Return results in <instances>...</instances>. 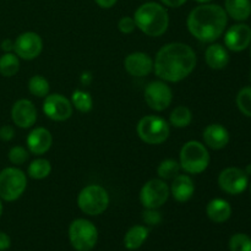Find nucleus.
<instances>
[{"label":"nucleus","instance_id":"nucleus-42","mask_svg":"<svg viewBox=\"0 0 251 251\" xmlns=\"http://www.w3.org/2000/svg\"><path fill=\"white\" fill-rule=\"evenodd\" d=\"M195 1L200 2V4H207V2H210L211 0H195Z\"/></svg>","mask_w":251,"mask_h":251},{"label":"nucleus","instance_id":"nucleus-43","mask_svg":"<svg viewBox=\"0 0 251 251\" xmlns=\"http://www.w3.org/2000/svg\"><path fill=\"white\" fill-rule=\"evenodd\" d=\"M2 213V202H1V199H0V216Z\"/></svg>","mask_w":251,"mask_h":251},{"label":"nucleus","instance_id":"nucleus-16","mask_svg":"<svg viewBox=\"0 0 251 251\" xmlns=\"http://www.w3.org/2000/svg\"><path fill=\"white\" fill-rule=\"evenodd\" d=\"M153 64L151 56L142 51L129 54L124 60L125 70L135 77H144L150 75L153 70Z\"/></svg>","mask_w":251,"mask_h":251},{"label":"nucleus","instance_id":"nucleus-4","mask_svg":"<svg viewBox=\"0 0 251 251\" xmlns=\"http://www.w3.org/2000/svg\"><path fill=\"white\" fill-rule=\"evenodd\" d=\"M180 168L189 174H200L207 169L210 164V153L203 144L199 141H189L180 150Z\"/></svg>","mask_w":251,"mask_h":251},{"label":"nucleus","instance_id":"nucleus-38","mask_svg":"<svg viewBox=\"0 0 251 251\" xmlns=\"http://www.w3.org/2000/svg\"><path fill=\"white\" fill-rule=\"evenodd\" d=\"M95 1L97 2L98 6L103 7V9H110V7L117 4L118 0H95Z\"/></svg>","mask_w":251,"mask_h":251},{"label":"nucleus","instance_id":"nucleus-24","mask_svg":"<svg viewBox=\"0 0 251 251\" xmlns=\"http://www.w3.org/2000/svg\"><path fill=\"white\" fill-rule=\"evenodd\" d=\"M20 70L19 56L15 53H5L0 56V74L5 77H12Z\"/></svg>","mask_w":251,"mask_h":251},{"label":"nucleus","instance_id":"nucleus-22","mask_svg":"<svg viewBox=\"0 0 251 251\" xmlns=\"http://www.w3.org/2000/svg\"><path fill=\"white\" fill-rule=\"evenodd\" d=\"M225 10L235 21H245L251 15L250 0H226Z\"/></svg>","mask_w":251,"mask_h":251},{"label":"nucleus","instance_id":"nucleus-21","mask_svg":"<svg viewBox=\"0 0 251 251\" xmlns=\"http://www.w3.org/2000/svg\"><path fill=\"white\" fill-rule=\"evenodd\" d=\"M207 217L215 223H225L232 216V206L223 199H213L207 203L206 207Z\"/></svg>","mask_w":251,"mask_h":251},{"label":"nucleus","instance_id":"nucleus-18","mask_svg":"<svg viewBox=\"0 0 251 251\" xmlns=\"http://www.w3.org/2000/svg\"><path fill=\"white\" fill-rule=\"evenodd\" d=\"M203 142L212 150H222L229 144V132L223 125L210 124L203 130Z\"/></svg>","mask_w":251,"mask_h":251},{"label":"nucleus","instance_id":"nucleus-13","mask_svg":"<svg viewBox=\"0 0 251 251\" xmlns=\"http://www.w3.org/2000/svg\"><path fill=\"white\" fill-rule=\"evenodd\" d=\"M43 49V41L41 36L34 32H25L20 34L14 42V51L24 60H33Z\"/></svg>","mask_w":251,"mask_h":251},{"label":"nucleus","instance_id":"nucleus-6","mask_svg":"<svg viewBox=\"0 0 251 251\" xmlns=\"http://www.w3.org/2000/svg\"><path fill=\"white\" fill-rule=\"evenodd\" d=\"M69 239L77 251H91L98 242V230L91 221L77 218L69 227Z\"/></svg>","mask_w":251,"mask_h":251},{"label":"nucleus","instance_id":"nucleus-40","mask_svg":"<svg viewBox=\"0 0 251 251\" xmlns=\"http://www.w3.org/2000/svg\"><path fill=\"white\" fill-rule=\"evenodd\" d=\"M91 81H92V75H91V73H83L82 75H81V83H82V85H90Z\"/></svg>","mask_w":251,"mask_h":251},{"label":"nucleus","instance_id":"nucleus-7","mask_svg":"<svg viewBox=\"0 0 251 251\" xmlns=\"http://www.w3.org/2000/svg\"><path fill=\"white\" fill-rule=\"evenodd\" d=\"M27 188V176L17 167H7L0 172V199L16 201Z\"/></svg>","mask_w":251,"mask_h":251},{"label":"nucleus","instance_id":"nucleus-29","mask_svg":"<svg viewBox=\"0 0 251 251\" xmlns=\"http://www.w3.org/2000/svg\"><path fill=\"white\" fill-rule=\"evenodd\" d=\"M180 169V164L176 159H164L159 163L158 168H157V174L163 180L174 179L179 174Z\"/></svg>","mask_w":251,"mask_h":251},{"label":"nucleus","instance_id":"nucleus-30","mask_svg":"<svg viewBox=\"0 0 251 251\" xmlns=\"http://www.w3.org/2000/svg\"><path fill=\"white\" fill-rule=\"evenodd\" d=\"M230 251H251V238L244 233H237L229 239Z\"/></svg>","mask_w":251,"mask_h":251},{"label":"nucleus","instance_id":"nucleus-12","mask_svg":"<svg viewBox=\"0 0 251 251\" xmlns=\"http://www.w3.org/2000/svg\"><path fill=\"white\" fill-rule=\"evenodd\" d=\"M43 112L54 122H65L73 115L74 107L65 96L53 93L44 97Z\"/></svg>","mask_w":251,"mask_h":251},{"label":"nucleus","instance_id":"nucleus-36","mask_svg":"<svg viewBox=\"0 0 251 251\" xmlns=\"http://www.w3.org/2000/svg\"><path fill=\"white\" fill-rule=\"evenodd\" d=\"M11 245V239L9 235L4 232H0V251L7 250Z\"/></svg>","mask_w":251,"mask_h":251},{"label":"nucleus","instance_id":"nucleus-19","mask_svg":"<svg viewBox=\"0 0 251 251\" xmlns=\"http://www.w3.org/2000/svg\"><path fill=\"white\" fill-rule=\"evenodd\" d=\"M172 196L176 199L178 202H186L193 198L195 193V184L193 179L186 174H178L173 179L172 186L169 188Z\"/></svg>","mask_w":251,"mask_h":251},{"label":"nucleus","instance_id":"nucleus-10","mask_svg":"<svg viewBox=\"0 0 251 251\" xmlns=\"http://www.w3.org/2000/svg\"><path fill=\"white\" fill-rule=\"evenodd\" d=\"M144 95L147 105L156 112L166 110L173 100V92L166 81L150 82L145 88Z\"/></svg>","mask_w":251,"mask_h":251},{"label":"nucleus","instance_id":"nucleus-37","mask_svg":"<svg viewBox=\"0 0 251 251\" xmlns=\"http://www.w3.org/2000/svg\"><path fill=\"white\" fill-rule=\"evenodd\" d=\"M162 2H163L166 6H169V7H179L181 6V5L185 4L188 0H161Z\"/></svg>","mask_w":251,"mask_h":251},{"label":"nucleus","instance_id":"nucleus-33","mask_svg":"<svg viewBox=\"0 0 251 251\" xmlns=\"http://www.w3.org/2000/svg\"><path fill=\"white\" fill-rule=\"evenodd\" d=\"M142 221L149 226H158L162 222V215L157 208H146L142 212Z\"/></svg>","mask_w":251,"mask_h":251},{"label":"nucleus","instance_id":"nucleus-17","mask_svg":"<svg viewBox=\"0 0 251 251\" xmlns=\"http://www.w3.org/2000/svg\"><path fill=\"white\" fill-rule=\"evenodd\" d=\"M26 142L31 153L41 156L49 151L53 144V136L46 127H36L29 132Z\"/></svg>","mask_w":251,"mask_h":251},{"label":"nucleus","instance_id":"nucleus-15","mask_svg":"<svg viewBox=\"0 0 251 251\" xmlns=\"http://www.w3.org/2000/svg\"><path fill=\"white\" fill-rule=\"evenodd\" d=\"M251 43V28L245 24L233 25L225 34V44L229 50L242 51Z\"/></svg>","mask_w":251,"mask_h":251},{"label":"nucleus","instance_id":"nucleus-2","mask_svg":"<svg viewBox=\"0 0 251 251\" xmlns=\"http://www.w3.org/2000/svg\"><path fill=\"white\" fill-rule=\"evenodd\" d=\"M228 15L217 4H202L190 11L188 16V29L196 39L205 43L217 41L225 32Z\"/></svg>","mask_w":251,"mask_h":251},{"label":"nucleus","instance_id":"nucleus-45","mask_svg":"<svg viewBox=\"0 0 251 251\" xmlns=\"http://www.w3.org/2000/svg\"><path fill=\"white\" fill-rule=\"evenodd\" d=\"M250 194H251V185H250Z\"/></svg>","mask_w":251,"mask_h":251},{"label":"nucleus","instance_id":"nucleus-35","mask_svg":"<svg viewBox=\"0 0 251 251\" xmlns=\"http://www.w3.org/2000/svg\"><path fill=\"white\" fill-rule=\"evenodd\" d=\"M15 136V130L14 127L10 126V125H4V126L0 127V139L4 140V141H10V140L14 139Z\"/></svg>","mask_w":251,"mask_h":251},{"label":"nucleus","instance_id":"nucleus-31","mask_svg":"<svg viewBox=\"0 0 251 251\" xmlns=\"http://www.w3.org/2000/svg\"><path fill=\"white\" fill-rule=\"evenodd\" d=\"M237 105L240 112L251 118V87H244L237 96Z\"/></svg>","mask_w":251,"mask_h":251},{"label":"nucleus","instance_id":"nucleus-5","mask_svg":"<svg viewBox=\"0 0 251 251\" xmlns=\"http://www.w3.org/2000/svg\"><path fill=\"white\" fill-rule=\"evenodd\" d=\"M77 205L86 215H102L109 206V194L103 186L91 184L80 191L77 196Z\"/></svg>","mask_w":251,"mask_h":251},{"label":"nucleus","instance_id":"nucleus-1","mask_svg":"<svg viewBox=\"0 0 251 251\" xmlns=\"http://www.w3.org/2000/svg\"><path fill=\"white\" fill-rule=\"evenodd\" d=\"M196 61V54L190 46L176 42L159 49L154 59L153 69L161 80L179 82L193 73Z\"/></svg>","mask_w":251,"mask_h":251},{"label":"nucleus","instance_id":"nucleus-3","mask_svg":"<svg viewBox=\"0 0 251 251\" xmlns=\"http://www.w3.org/2000/svg\"><path fill=\"white\" fill-rule=\"evenodd\" d=\"M136 27L150 37H159L168 29V11L158 2H145L135 11Z\"/></svg>","mask_w":251,"mask_h":251},{"label":"nucleus","instance_id":"nucleus-9","mask_svg":"<svg viewBox=\"0 0 251 251\" xmlns=\"http://www.w3.org/2000/svg\"><path fill=\"white\" fill-rule=\"evenodd\" d=\"M169 194V186L163 179H151L142 186L140 201L145 208H159L167 202Z\"/></svg>","mask_w":251,"mask_h":251},{"label":"nucleus","instance_id":"nucleus-44","mask_svg":"<svg viewBox=\"0 0 251 251\" xmlns=\"http://www.w3.org/2000/svg\"><path fill=\"white\" fill-rule=\"evenodd\" d=\"M250 80H251V71H250Z\"/></svg>","mask_w":251,"mask_h":251},{"label":"nucleus","instance_id":"nucleus-8","mask_svg":"<svg viewBox=\"0 0 251 251\" xmlns=\"http://www.w3.org/2000/svg\"><path fill=\"white\" fill-rule=\"evenodd\" d=\"M171 134L169 124L158 115H146L137 124V135L149 145L163 144Z\"/></svg>","mask_w":251,"mask_h":251},{"label":"nucleus","instance_id":"nucleus-11","mask_svg":"<svg viewBox=\"0 0 251 251\" xmlns=\"http://www.w3.org/2000/svg\"><path fill=\"white\" fill-rule=\"evenodd\" d=\"M249 184V176L243 169L237 167H229L221 172L218 176V185L225 193L229 195H239Z\"/></svg>","mask_w":251,"mask_h":251},{"label":"nucleus","instance_id":"nucleus-26","mask_svg":"<svg viewBox=\"0 0 251 251\" xmlns=\"http://www.w3.org/2000/svg\"><path fill=\"white\" fill-rule=\"evenodd\" d=\"M51 172V164L48 159L44 158H37L34 161L31 162V164L28 166L27 169V173L31 176L32 179H37V180H41V179L47 178V176L50 174Z\"/></svg>","mask_w":251,"mask_h":251},{"label":"nucleus","instance_id":"nucleus-32","mask_svg":"<svg viewBox=\"0 0 251 251\" xmlns=\"http://www.w3.org/2000/svg\"><path fill=\"white\" fill-rule=\"evenodd\" d=\"M9 161L15 166H21V164L26 163L28 159V151L22 146H14L9 151Z\"/></svg>","mask_w":251,"mask_h":251},{"label":"nucleus","instance_id":"nucleus-28","mask_svg":"<svg viewBox=\"0 0 251 251\" xmlns=\"http://www.w3.org/2000/svg\"><path fill=\"white\" fill-rule=\"evenodd\" d=\"M28 90L34 97L44 98L49 95V82L46 77L41 75H34L28 81Z\"/></svg>","mask_w":251,"mask_h":251},{"label":"nucleus","instance_id":"nucleus-39","mask_svg":"<svg viewBox=\"0 0 251 251\" xmlns=\"http://www.w3.org/2000/svg\"><path fill=\"white\" fill-rule=\"evenodd\" d=\"M1 49L5 51V53H11L14 50V42L11 39H4L1 42Z\"/></svg>","mask_w":251,"mask_h":251},{"label":"nucleus","instance_id":"nucleus-14","mask_svg":"<svg viewBox=\"0 0 251 251\" xmlns=\"http://www.w3.org/2000/svg\"><path fill=\"white\" fill-rule=\"evenodd\" d=\"M11 118L15 125L21 129L32 127L37 122V108L29 100H19L11 109Z\"/></svg>","mask_w":251,"mask_h":251},{"label":"nucleus","instance_id":"nucleus-23","mask_svg":"<svg viewBox=\"0 0 251 251\" xmlns=\"http://www.w3.org/2000/svg\"><path fill=\"white\" fill-rule=\"evenodd\" d=\"M150 229L145 226H134L124 237V245L127 250H137L149 238Z\"/></svg>","mask_w":251,"mask_h":251},{"label":"nucleus","instance_id":"nucleus-46","mask_svg":"<svg viewBox=\"0 0 251 251\" xmlns=\"http://www.w3.org/2000/svg\"><path fill=\"white\" fill-rule=\"evenodd\" d=\"M250 55H251V50H250Z\"/></svg>","mask_w":251,"mask_h":251},{"label":"nucleus","instance_id":"nucleus-27","mask_svg":"<svg viewBox=\"0 0 251 251\" xmlns=\"http://www.w3.org/2000/svg\"><path fill=\"white\" fill-rule=\"evenodd\" d=\"M71 104L81 113H88L93 108V98L88 92L76 90L71 96Z\"/></svg>","mask_w":251,"mask_h":251},{"label":"nucleus","instance_id":"nucleus-41","mask_svg":"<svg viewBox=\"0 0 251 251\" xmlns=\"http://www.w3.org/2000/svg\"><path fill=\"white\" fill-rule=\"evenodd\" d=\"M244 172L248 174V176H250V174H251V164H248V167L245 168Z\"/></svg>","mask_w":251,"mask_h":251},{"label":"nucleus","instance_id":"nucleus-20","mask_svg":"<svg viewBox=\"0 0 251 251\" xmlns=\"http://www.w3.org/2000/svg\"><path fill=\"white\" fill-rule=\"evenodd\" d=\"M205 59L207 65L213 70H222L229 63V54L222 44L213 43L207 47L205 51Z\"/></svg>","mask_w":251,"mask_h":251},{"label":"nucleus","instance_id":"nucleus-25","mask_svg":"<svg viewBox=\"0 0 251 251\" xmlns=\"http://www.w3.org/2000/svg\"><path fill=\"white\" fill-rule=\"evenodd\" d=\"M169 122L174 127H186L193 122V113L185 105H178L171 113Z\"/></svg>","mask_w":251,"mask_h":251},{"label":"nucleus","instance_id":"nucleus-34","mask_svg":"<svg viewBox=\"0 0 251 251\" xmlns=\"http://www.w3.org/2000/svg\"><path fill=\"white\" fill-rule=\"evenodd\" d=\"M118 28L122 33L124 34H129L132 33L136 28V24H135L134 17H129V16H124L119 20L118 22Z\"/></svg>","mask_w":251,"mask_h":251}]
</instances>
